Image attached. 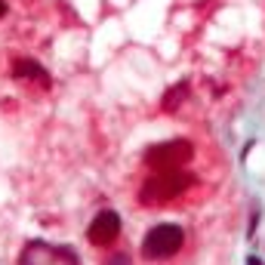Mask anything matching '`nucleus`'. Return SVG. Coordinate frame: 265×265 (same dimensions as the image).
Instances as JSON below:
<instances>
[{
	"label": "nucleus",
	"instance_id": "6",
	"mask_svg": "<svg viewBox=\"0 0 265 265\" xmlns=\"http://www.w3.org/2000/svg\"><path fill=\"white\" fill-rule=\"evenodd\" d=\"M13 78L19 81H37L41 87H50V74L41 62H34V59H16L13 62Z\"/></svg>",
	"mask_w": 265,
	"mask_h": 265
},
{
	"label": "nucleus",
	"instance_id": "4",
	"mask_svg": "<svg viewBox=\"0 0 265 265\" xmlns=\"http://www.w3.org/2000/svg\"><path fill=\"white\" fill-rule=\"evenodd\" d=\"M19 265H78V253L71 247H56L47 241H31L22 256Z\"/></svg>",
	"mask_w": 265,
	"mask_h": 265
},
{
	"label": "nucleus",
	"instance_id": "7",
	"mask_svg": "<svg viewBox=\"0 0 265 265\" xmlns=\"http://www.w3.org/2000/svg\"><path fill=\"white\" fill-rule=\"evenodd\" d=\"M185 90H188V84L173 87V90L164 96V108H167V111H170V108H176V105H179V99H185Z\"/></svg>",
	"mask_w": 265,
	"mask_h": 265
},
{
	"label": "nucleus",
	"instance_id": "5",
	"mask_svg": "<svg viewBox=\"0 0 265 265\" xmlns=\"http://www.w3.org/2000/svg\"><path fill=\"white\" fill-rule=\"evenodd\" d=\"M118 235H121V216H118L115 210H102V213L90 222V229H87V238H90V244H96V247H108Z\"/></svg>",
	"mask_w": 265,
	"mask_h": 265
},
{
	"label": "nucleus",
	"instance_id": "2",
	"mask_svg": "<svg viewBox=\"0 0 265 265\" xmlns=\"http://www.w3.org/2000/svg\"><path fill=\"white\" fill-rule=\"evenodd\" d=\"M182 244H185V232L179 229V225H170V222H164V225H155L148 235H145V241H142V256L145 259H170V256H176L179 250H182Z\"/></svg>",
	"mask_w": 265,
	"mask_h": 265
},
{
	"label": "nucleus",
	"instance_id": "8",
	"mask_svg": "<svg viewBox=\"0 0 265 265\" xmlns=\"http://www.w3.org/2000/svg\"><path fill=\"white\" fill-rule=\"evenodd\" d=\"M105 265H133V262H130L127 253H115V256H108V259H105Z\"/></svg>",
	"mask_w": 265,
	"mask_h": 265
},
{
	"label": "nucleus",
	"instance_id": "1",
	"mask_svg": "<svg viewBox=\"0 0 265 265\" xmlns=\"http://www.w3.org/2000/svg\"><path fill=\"white\" fill-rule=\"evenodd\" d=\"M188 185H192V176L188 173H182V170H158L142 185L139 201L142 204H167V201L179 198Z\"/></svg>",
	"mask_w": 265,
	"mask_h": 265
},
{
	"label": "nucleus",
	"instance_id": "3",
	"mask_svg": "<svg viewBox=\"0 0 265 265\" xmlns=\"http://www.w3.org/2000/svg\"><path fill=\"white\" fill-rule=\"evenodd\" d=\"M188 161H192V145H188L185 139H176V142H161L155 148L145 151V164L151 170H179L185 167Z\"/></svg>",
	"mask_w": 265,
	"mask_h": 265
},
{
	"label": "nucleus",
	"instance_id": "9",
	"mask_svg": "<svg viewBox=\"0 0 265 265\" xmlns=\"http://www.w3.org/2000/svg\"><path fill=\"white\" fill-rule=\"evenodd\" d=\"M7 16V0H0V19Z\"/></svg>",
	"mask_w": 265,
	"mask_h": 265
}]
</instances>
